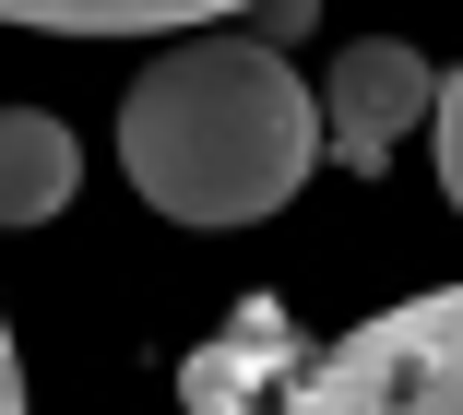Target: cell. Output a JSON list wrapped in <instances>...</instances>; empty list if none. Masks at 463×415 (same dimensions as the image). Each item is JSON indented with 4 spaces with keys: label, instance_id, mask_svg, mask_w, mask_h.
<instances>
[{
    "label": "cell",
    "instance_id": "1",
    "mask_svg": "<svg viewBox=\"0 0 463 415\" xmlns=\"http://www.w3.org/2000/svg\"><path fill=\"white\" fill-rule=\"evenodd\" d=\"M321 155H333V131L309 108L298 60L261 36L155 48L119 95V178L166 226H261L298 202V178Z\"/></svg>",
    "mask_w": 463,
    "mask_h": 415
},
{
    "label": "cell",
    "instance_id": "2",
    "mask_svg": "<svg viewBox=\"0 0 463 415\" xmlns=\"http://www.w3.org/2000/svg\"><path fill=\"white\" fill-rule=\"evenodd\" d=\"M261 415H463V285H428L309 356Z\"/></svg>",
    "mask_w": 463,
    "mask_h": 415
},
{
    "label": "cell",
    "instance_id": "3",
    "mask_svg": "<svg viewBox=\"0 0 463 415\" xmlns=\"http://www.w3.org/2000/svg\"><path fill=\"white\" fill-rule=\"evenodd\" d=\"M416 119H439V71H428V48H404V36H356L345 60H333V83H321V131H333V166H392V143L416 131Z\"/></svg>",
    "mask_w": 463,
    "mask_h": 415
},
{
    "label": "cell",
    "instance_id": "4",
    "mask_svg": "<svg viewBox=\"0 0 463 415\" xmlns=\"http://www.w3.org/2000/svg\"><path fill=\"white\" fill-rule=\"evenodd\" d=\"M83 190V143L48 108H0V226H48Z\"/></svg>",
    "mask_w": 463,
    "mask_h": 415
},
{
    "label": "cell",
    "instance_id": "5",
    "mask_svg": "<svg viewBox=\"0 0 463 415\" xmlns=\"http://www.w3.org/2000/svg\"><path fill=\"white\" fill-rule=\"evenodd\" d=\"M261 13V0H0V24H36V36H191Z\"/></svg>",
    "mask_w": 463,
    "mask_h": 415
},
{
    "label": "cell",
    "instance_id": "6",
    "mask_svg": "<svg viewBox=\"0 0 463 415\" xmlns=\"http://www.w3.org/2000/svg\"><path fill=\"white\" fill-rule=\"evenodd\" d=\"M250 368H298L286 333H273V308L238 321V356H191V403H203V415H250Z\"/></svg>",
    "mask_w": 463,
    "mask_h": 415
},
{
    "label": "cell",
    "instance_id": "7",
    "mask_svg": "<svg viewBox=\"0 0 463 415\" xmlns=\"http://www.w3.org/2000/svg\"><path fill=\"white\" fill-rule=\"evenodd\" d=\"M439 190H451V214H463V71H439Z\"/></svg>",
    "mask_w": 463,
    "mask_h": 415
},
{
    "label": "cell",
    "instance_id": "8",
    "mask_svg": "<svg viewBox=\"0 0 463 415\" xmlns=\"http://www.w3.org/2000/svg\"><path fill=\"white\" fill-rule=\"evenodd\" d=\"M0 415H24V368H13V333H0Z\"/></svg>",
    "mask_w": 463,
    "mask_h": 415
}]
</instances>
